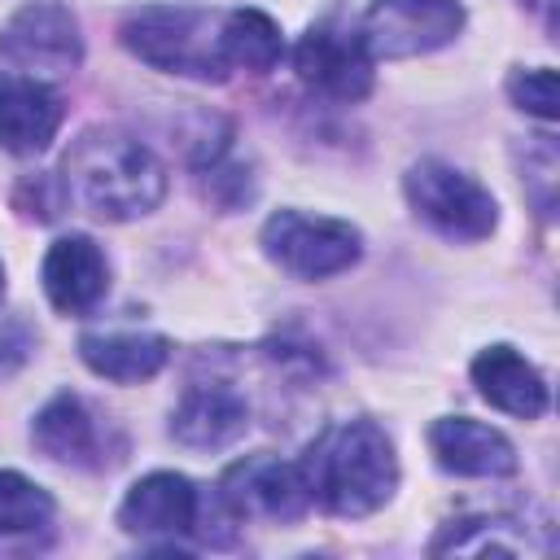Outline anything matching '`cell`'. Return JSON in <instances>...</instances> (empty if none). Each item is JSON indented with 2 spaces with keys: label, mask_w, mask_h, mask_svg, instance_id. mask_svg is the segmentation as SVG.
Here are the masks:
<instances>
[{
  "label": "cell",
  "mask_w": 560,
  "mask_h": 560,
  "mask_svg": "<svg viewBox=\"0 0 560 560\" xmlns=\"http://www.w3.org/2000/svg\"><path fill=\"white\" fill-rule=\"evenodd\" d=\"M0 52L22 66V70H44V74H70L83 61V35L79 22L66 4L57 0H35L18 9L4 31H0Z\"/></svg>",
  "instance_id": "cell-8"
},
{
  "label": "cell",
  "mask_w": 560,
  "mask_h": 560,
  "mask_svg": "<svg viewBox=\"0 0 560 560\" xmlns=\"http://www.w3.org/2000/svg\"><path fill=\"white\" fill-rule=\"evenodd\" d=\"M372 52L363 48L359 31L337 26H311L293 44V70L306 88L332 96V101H363L372 92Z\"/></svg>",
  "instance_id": "cell-9"
},
{
  "label": "cell",
  "mask_w": 560,
  "mask_h": 560,
  "mask_svg": "<svg viewBox=\"0 0 560 560\" xmlns=\"http://www.w3.org/2000/svg\"><path fill=\"white\" fill-rule=\"evenodd\" d=\"M52 525V494L22 472H0V542L31 538Z\"/></svg>",
  "instance_id": "cell-19"
},
{
  "label": "cell",
  "mask_w": 560,
  "mask_h": 560,
  "mask_svg": "<svg viewBox=\"0 0 560 560\" xmlns=\"http://www.w3.org/2000/svg\"><path fill=\"white\" fill-rule=\"evenodd\" d=\"M298 468L306 477L311 503L328 508L332 516H368L385 508L398 486V455L376 420L328 424L306 446Z\"/></svg>",
  "instance_id": "cell-2"
},
{
  "label": "cell",
  "mask_w": 560,
  "mask_h": 560,
  "mask_svg": "<svg viewBox=\"0 0 560 560\" xmlns=\"http://www.w3.org/2000/svg\"><path fill=\"white\" fill-rule=\"evenodd\" d=\"M429 451L433 459L455 477H508L516 472V446L472 420V416H442L429 424Z\"/></svg>",
  "instance_id": "cell-13"
},
{
  "label": "cell",
  "mask_w": 560,
  "mask_h": 560,
  "mask_svg": "<svg viewBox=\"0 0 560 560\" xmlns=\"http://www.w3.org/2000/svg\"><path fill=\"white\" fill-rule=\"evenodd\" d=\"M402 192H407V206L416 210V219H424L446 241H464V245L486 241L499 223V206H494L490 188H481L472 175H464L438 158L416 162L402 175Z\"/></svg>",
  "instance_id": "cell-4"
},
{
  "label": "cell",
  "mask_w": 560,
  "mask_h": 560,
  "mask_svg": "<svg viewBox=\"0 0 560 560\" xmlns=\"http://www.w3.org/2000/svg\"><path fill=\"white\" fill-rule=\"evenodd\" d=\"M249 429V402L232 385H192L171 411V438L192 451H223Z\"/></svg>",
  "instance_id": "cell-14"
},
{
  "label": "cell",
  "mask_w": 560,
  "mask_h": 560,
  "mask_svg": "<svg viewBox=\"0 0 560 560\" xmlns=\"http://www.w3.org/2000/svg\"><path fill=\"white\" fill-rule=\"evenodd\" d=\"M219 503L232 521H267L289 525L311 508V490L298 464L280 455H245L219 477Z\"/></svg>",
  "instance_id": "cell-7"
},
{
  "label": "cell",
  "mask_w": 560,
  "mask_h": 560,
  "mask_svg": "<svg viewBox=\"0 0 560 560\" xmlns=\"http://www.w3.org/2000/svg\"><path fill=\"white\" fill-rule=\"evenodd\" d=\"M197 516H201V494L197 486L184 477V472H149L140 477L122 508H118V525L136 538H184L197 529Z\"/></svg>",
  "instance_id": "cell-10"
},
{
  "label": "cell",
  "mask_w": 560,
  "mask_h": 560,
  "mask_svg": "<svg viewBox=\"0 0 560 560\" xmlns=\"http://www.w3.org/2000/svg\"><path fill=\"white\" fill-rule=\"evenodd\" d=\"M0 298H4V267H0Z\"/></svg>",
  "instance_id": "cell-21"
},
{
  "label": "cell",
  "mask_w": 560,
  "mask_h": 560,
  "mask_svg": "<svg viewBox=\"0 0 560 560\" xmlns=\"http://www.w3.org/2000/svg\"><path fill=\"white\" fill-rule=\"evenodd\" d=\"M459 31H464L459 0H372L359 22V39L372 52V61L424 57L451 44Z\"/></svg>",
  "instance_id": "cell-6"
},
{
  "label": "cell",
  "mask_w": 560,
  "mask_h": 560,
  "mask_svg": "<svg viewBox=\"0 0 560 560\" xmlns=\"http://www.w3.org/2000/svg\"><path fill=\"white\" fill-rule=\"evenodd\" d=\"M262 254L298 280H328V276H341L359 262L363 236L346 219L276 210L262 223Z\"/></svg>",
  "instance_id": "cell-5"
},
{
  "label": "cell",
  "mask_w": 560,
  "mask_h": 560,
  "mask_svg": "<svg viewBox=\"0 0 560 560\" xmlns=\"http://www.w3.org/2000/svg\"><path fill=\"white\" fill-rule=\"evenodd\" d=\"M44 293L61 315H88L109 289V262L83 232L57 236L44 254Z\"/></svg>",
  "instance_id": "cell-12"
},
{
  "label": "cell",
  "mask_w": 560,
  "mask_h": 560,
  "mask_svg": "<svg viewBox=\"0 0 560 560\" xmlns=\"http://www.w3.org/2000/svg\"><path fill=\"white\" fill-rule=\"evenodd\" d=\"M79 359L105 381L136 385L166 368L171 341L162 332H88L79 337Z\"/></svg>",
  "instance_id": "cell-17"
},
{
  "label": "cell",
  "mask_w": 560,
  "mask_h": 560,
  "mask_svg": "<svg viewBox=\"0 0 560 560\" xmlns=\"http://www.w3.org/2000/svg\"><path fill=\"white\" fill-rule=\"evenodd\" d=\"M219 18L223 13L192 4H149L122 22V44L153 70L188 74V79H223L228 70L219 61Z\"/></svg>",
  "instance_id": "cell-3"
},
{
  "label": "cell",
  "mask_w": 560,
  "mask_h": 560,
  "mask_svg": "<svg viewBox=\"0 0 560 560\" xmlns=\"http://www.w3.org/2000/svg\"><path fill=\"white\" fill-rule=\"evenodd\" d=\"M508 92H512V101H516L525 114H534V118H542V122H551V118L560 114V105H556V70H551V66L516 70V74L508 79Z\"/></svg>",
  "instance_id": "cell-20"
},
{
  "label": "cell",
  "mask_w": 560,
  "mask_h": 560,
  "mask_svg": "<svg viewBox=\"0 0 560 560\" xmlns=\"http://www.w3.org/2000/svg\"><path fill=\"white\" fill-rule=\"evenodd\" d=\"M61 192L96 219L127 223L166 197V166L118 127H88L61 158Z\"/></svg>",
  "instance_id": "cell-1"
},
{
  "label": "cell",
  "mask_w": 560,
  "mask_h": 560,
  "mask_svg": "<svg viewBox=\"0 0 560 560\" xmlns=\"http://www.w3.org/2000/svg\"><path fill=\"white\" fill-rule=\"evenodd\" d=\"M31 442L70 468H105V446H101V420L79 394H57L52 402L39 407L31 424Z\"/></svg>",
  "instance_id": "cell-15"
},
{
  "label": "cell",
  "mask_w": 560,
  "mask_h": 560,
  "mask_svg": "<svg viewBox=\"0 0 560 560\" xmlns=\"http://www.w3.org/2000/svg\"><path fill=\"white\" fill-rule=\"evenodd\" d=\"M284 57L280 26L262 9H232L219 18V61L223 70H249L267 74Z\"/></svg>",
  "instance_id": "cell-18"
},
{
  "label": "cell",
  "mask_w": 560,
  "mask_h": 560,
  "mask_svg": "<svg viewBox=\"0 0 560 560\" xmlns=\"http://www.w3.org/2000/svg\"><path fill=\"white\" fill-rule=\"evenodd\" d=\"M66 118L61 96L35 74H0V149L13 158H35L52 144Z\"/></svg>",
  "instance_id": "cell-11"
},
{
  "label": "cell",
  "mask_w": 560,
  "mask_h": 560,
  "mask_svg": "<svg viewBox=\"0 0 560 560\" xmlns=\"http://www.w3.org/2000/svg\"><path fill=\"white\" fill-rule=\"evenodd\" d=\"M472 385L477 394L508 411V416H521V420H538L547 411V381L542 372L521 359L512 346H490L472 359Z\"/></svg>",
  "instance_id": "cell-16"
}]
</instances>
